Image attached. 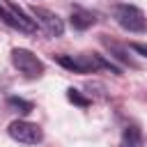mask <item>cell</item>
<instances>
[{
    "instance_id": "6da1fadb",
    "label": "cell",
    "mask_w": 147,
    "mask_h": 147,
    "mask_svg": "<svg viewBox=\"0 0 147 147\" xmlns=\"http://www.w3.org/2000/svg\"><path fill=\"white\" fill-rule=\"evenodd\" d=\"M57 64H62L64 69L69 71H76V74H92V71H99V69H110L113 74H119L117 67H113L110 62H106L101 55L96 53H80V55H53Z\"/></svg>"
},
{
    "instance_id": "7a4b0ae2",
    "label": "cell",
    "mask_w": 147,
    "mask_h": 147,
    "mask_svg": "<svg viewBox=\"0 0 147 147\" xmlns=\"http://www.w3.org/2000/svg\"><path fill=\"white\" fill-rule=\"evenodd\" d=\"M113 18L126 32H142V30H147V18H145L142 9L136 7V5H129V2L117 5L113 9Z\"/></svg>"
},
{
    "instance_id": "3957f363",
    "label": "cell",
    "mask_w": 147,
    "mask_h": 147,
    "mask_svg": "<svg viewBox=\"0 0 147 147\" xmlns=\"http://www.w3.org/2000/svg\"><path fill=\"white\" fill-rule=\"evenodd\" d=\"M11 62L25 78H39L44 74V62L28 48H14L11 51Z\"/></svg>"
},
{
    "instance_id": "277c9868",
    "label": "cell",
    "mask_w": 147,
    "mask_h": 147,
    "mask_svg": "<svg viewBox=\"0 0 147 147\" xmlns=\"http://www.w3.org/2000/svg\"><path fill=\"white\" fill-rule=\"evenodd\" d=\"M7 131H9V136H11L16 142H23V145H37V142L44 140V131H41L37 124L28 122V119H16V122H11V124L7 126Z\"/></svg>"
},
{
    "instance_id": "5b68a950",
    "label": "cell",
    "mask_w": 147,
    "mask_h": 147,
    "mask_svg": "<svg viewBox=\"0 0 147 147\" xmlns=\"http://www.w3.org/2000/svg\"><path fill=\"white\" fill-rule=\"evenodd\" d=\"M30 11H32L34 23H39V25L46 30V34H51V37H62V32H64V21H62L55 11H48V9H44V7H32Z\"/></svg>"
},
{
    "instance_id": "8992f818",
    "label": "cell",
    "mask_w": 147,
    "mask_h": 147,
    "mask_svg": "<svg viewBox=\"0 0 147 147\" xmlns=\"http://www.w3.org/2000/svg\"><path fill=\"white\" fill-rule=\"evenodd\" d=\"M96 23V16L92 14V11H87V9H74L71 11V25L76 28V30H87V28H92Z\"/></svg>"
},
{
    "instance_id": "52a82bcc",
    "label": "cell",
    "mask_w": 147,
    "mask_h": 147,
    "mask_svg": "<svg viewBox=\"0 0 147 147\" xmlns=\"http://www.w3.org/2000/svg\"><path fill=\"white\" fill-rule=\"evenodd\" d=\"M5 5H7V9L14 14V18L18 21V25H21V30L23 32H34V18H30L21 7H16L11 0H5Z\"/></svg>"
},
{
    "instance_id": "ba28073f",
    "label": "cell",
    "mask_w": 147,
    "mask_h": 147,
    "mask_svg": "<svg viewBox=\"0 0 147 147\" xmlns=\"http://www.w3.org/2000/svg\"><path fill=\"white\" fill-rule=\"evenodd\" d=\"M142 145H145V142H142V131H140L136 124L126 126V129H124V133H122L119 147H142Z\"/></svg>"
},
{
    "instance_id": "9c48e42d",
    "label": "cell",
    "mask_w": 147,
    "mask_h": 147,
    "mask_svg": "<svg viewBox=\"0 0 147 147\" xmlns=\"http://www.w3.org/2000/svg\"><path fill=\"white\" fill-rule=\"evenodd\" d=\"M101 41H103V46H106V48H110V53H113V55H115L119 62H124V64H131V67H133V60L129 57V53H126L122 46H117V44H115V41H110L108 37H103Z\"/></svg>"
},
{
    "instance_id": "30bf717a",
    "label": "cell",
    "mask_w": 147,
    "mask_h": 147,
    "mask_svg": "<svg viewBox=\"0 0 147 147\" xmlns=\"http://www.w3.org/2000/svg\"><path fill=\"white\" fill-rule=\"evenodd\" d=\"M7 106H9V110H14V113H18V115H28V113H32V103L30 101H25V99H21V96H9L7 99Z\"/></svg>"
},
{
    "instance_id": "8fae6325",
    "label": "cell",
    "mask_w": 147,
    "mask_h": 147,
    "mask_svg": "<svg viewBox=\"0 0 147 147\" xmlns=\"http://www.w3.org/2000/svg\"><path fill=\"white\" fill-rule=\"evenodd\" d=\"M67 99H69L74 106H80V108H87V106L92 103V101H90L87 96H83V94H80L76 87H69V90H67Z\"/></svg>"
},
{
    "instance_id": "7c38bea8",
    "label": "cell",
    "mask_w": 147,
    "mask_h": 147,
    "mask_svg": "<svg viewBox=\"0 0 147 147\" xmlns=\"http://www.w3.org/2000/svg\"><path fill=\"white\" fill-rule=\"evenodd\" d=\"M0 18H2V21H5V23H7L9 28H14V30H21L18 21L14 18V14H11V11L7 9V7H2V5H0Z\"/></svg>"
},
{
    "instance_id": "4fadbf2b",
    "label": "cell",
    "mask_w": 147,
    "mask_h": 147,
    "mask_svg": "<svg viewBox=\"0 0 147 147\" xmlns=\"http://www.w3.org/2000/svg\"><path fill=\"white\" fill-rule=\"evenodd\" d=\"M129 46H131L136 53H140V55H145V57H147V44H140V41H131Z\"/></svg>"
}]
</instances>
